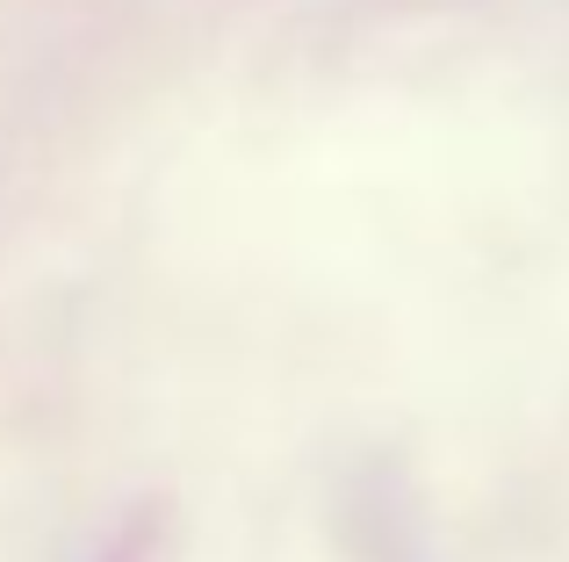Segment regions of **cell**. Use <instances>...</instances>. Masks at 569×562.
Segmentation results:
<instances>
[]
</instances>
